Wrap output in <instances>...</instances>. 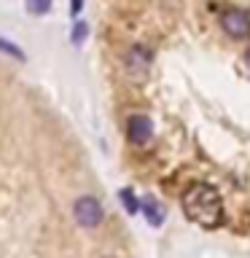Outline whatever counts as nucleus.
<instances>
[{
  "label": "nucleus",
  "mask_w": 250,
  "mask_h": 258,
  "mask_svg": "<svg viewBox=\"0 0 250 258\" xmlns=\"http://www.w3.org/2000/svg\"><path fill=\"white\" fill-rule=\"evenodd\" d=\"M151 132H153V124H151L148 116H140V113H137V116H132L127 121V135H129V140H132L135 145L148 143Z\"/></svg>",
  "instance_id": "20e7f679"
},
{
  "label": "nucleus",
  "mask_w": 250,
  "mask_h": 258,
  "mask_svg": "<svg viewBox=\"0 0 250 258\" xmlns=\"http://www.w3.org/2000/svg\"><path fill=\"white\" fill-rule=\"evenodd\" d=\"M143 210H145V218H148L153 226H159L161 221H164V213H161V207H159L153 199H145V202H143Z\"/></svg>",
  "instance_id": "423d86ee"
},
{
  "label": "nucleus",
  "mask_w": 250,
  "mask_h": 258,
  "mask_svg": "<svg viewBox=\"0 0 250 258\" xmlns=\"http://www.w3.org/2000/svg\"><path fill=\"white\" fill-rule=\"evenodd\" d=\"M127 64H129V70H132V73H145V70H148V64H151V54L145 51L143 46H135L132 51H129V56H127Z\"/></svg>",
  "instance_id": "39448f33"
},
{
  "label": "nucleus",
  "mask_w": 250,
  "mask_h": 258,
  "mask_svg": "<svg viewBox=\"0 0 250 258\" xmlns=\"http://www.w3.org/2000/svg\"><path fill=\"white\" fill-rule=\"evenodd\" d=\"M73 213H76V221L86 229H94V226L102 223V205L94 197H81L73 207Z\"/></svg>",
  "instance_id": "f03ea898"
},
{
  "label": "nucleus",
  "mask_w": 250,
  "mask_h": 258,
  "mask_svg": "<svg viewBox=\"0 0 250 258\" xmlns=\"http://www.w3.org/2000/svg\"><path fill=\"white\" fill-rule=\"evenodd\" d=\"M221 24L231 38H247L250 35V16L245 11H239V8H229L221 16Z\"/></svg>",
  "instance_id": "7ed1b4c3"
},
{
  "label": "nucleus",
  "mask_w": 250,
  "mask_h": 258,
  "mask_svg": "<svg viewBox=\"0 0 250 258\" xmlns=\"http://www.w3.org/2000/svg\"><path fill=\"white\" fill-rule=\"evenodd\" d=\"M183 210L194 223L205 229H218L223 223V202L218 191L207 183H197L183 194Z\"/></svg>",
  "instance_id": "f257e3e1"
},
{
  "label": "nucleus",
  "mask_w": 250,
  "mask_h": 258,
  "mask_svg": "<svg viewBox=\"0 0 250 258\" xmlns=\"http://www.w3.org/2000/svg\"><path fill=\"white\" fill-rule=\"evenodd\" d=\"M121 202H124V207H127L132 215L137 213V210H140V205H137V199H135V194L129 191V188H124V191H121Z\"/></svg>",
  "instance_id": "1a4fd4ad"
},
{
  "label": "nucleus",
  "mask_w": 250,
  "mask_h": 258,
  "mask_svg": "<svg viewBox=\"0 0 250 258\" xmlns=\"http://www.w3.org/2000/svg\"><path fill=\"white\" fill-rule=\"evenodd\" d=\"M0 51L8 54V56H14V59H19V62H24V51H22V48H16L11 40H6V38H0Z\"/></svg>",
  "instance_id": "6e6552de"
},
{
  "label": "nucleus",
  "mask_w": 250,
  "mask_h": 258,
  "mask_svg": "<svg viewBox=\"0 0 250 258\" xmlns=\"http://www.w3.org/2000/svg\"><path fill=\"white\" fill-rule=\"evenodd\" d=\"M27 11L43 16V14L51 11V0H27Z\"/></svg>",
  "instance_id": "0eeeda50"
},
{
  "label": "nucleus",
  "mask_w": 250,
  "mask_h": 258,
  "mask_svg": "<svg viewBox=\"0 0 250 258\" xmlns=\"http://www.w3.org/2000/svg\"><path fill=\"white\" fill-rule=\"evenodd\" d=\"M81 6H84L81 0H70V14H78V11H81Z\"/></svg>",
  "instance_id": "9b49d317"
},
{
  "label": "nucleus",
  "mask_w": 250,
  "mask_h": 258,
  "mask_svg": "<svg viewBox=\"0 0 250 258\" xmlns=\"http://www.w3.org/2000/svg\"><path fill=\"white\" fill-rule=\"evenodd\" d=\"M245 62H247V64H250V51H247V54H245Z\"/></svg>",
  "instance_id": "f8f14e48"
},
{
  "label": "nucleus",
  "mask_w": 250,
  "mask_h": 258,
  "mask_svg": "<svg viewBox=\"0 0 250 258\" xmlns=\"http://www.w3.org/2000/svg\"><path fill=\"white\" fill-rule=\"evenodd\" d=\"M84 38H86V24L76 22V27H73V43H84Z\"/></svg>",
  "instance_id": "9d476101"
}]
</instances>
